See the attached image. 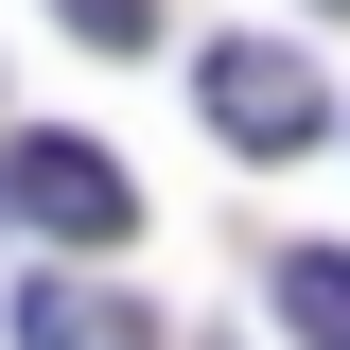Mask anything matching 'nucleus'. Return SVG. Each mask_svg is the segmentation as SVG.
I'll return each instance as SVG.
<instances>
[{
    "label": "nucleus",
    "instance_id": "nucleus-1",
    "mask_svg": "<svg viewBox=\"0 0 350 350\" xmlns=\"http://www.w3.org/2000/svg\"><path fill=\"white\" fill-rule=\"evenodd\" d=\"M0 211H18V228H53V245H123V228H140V175L105 158V140L36 123V140H0Z\"/></svg>",
    "mask_w": 350,
    "mask_h": 350
},
{
    "label": "nucleus",
    "instance_id": "nucleus-2",
    "mask_svg": "<svg viewBox=\"0 0 350 350\" xmlns=\"http://www.w3.org/2000/svg\"><path fill=\"white\" fill-rule=\"evenodd\" d=\"M193 88H211V140H228V158H298V140H333V88H315V53H280V36H228Z\"/></svg>",
    "mask_w": 350,
    "mask_h": 350
},
{
    "label": "nucleus",
    "instance_id": "nucleus-3",
    "mask_svg": "<svg viewBox=\"0 0 350 350\" xmlns=\"http://www.w3.org/2000/svg\"><path fill=\"white\" fill-rule=\"evenodd\" d=\"M18 350H158V315L105 280H18Z\"/></svg>",
    "mask_w": 350,
    "mask_h": 350
},
{
    "label": "nucleus",
    "instance_id": "nucleus-4",
    "mask_svg": "<svg viewBox=\"0 0 350 350\" xmlns=\"http://www.w3.org/2000/svg\"><path fill=\"white\" fill-rule=\"evenodd\" d=\"M280 333H298V350H350V245H280Z\"/></svg>",
    "mask_w": 350,
    "mask_h": 350
},
{
    "label": "nucleus",
    "instance_id": "nucleus-5",
    "mask_svg": "<svg viewBox=\"0 0 350 350\" xmlns=\"http://www.w3.org/2000/svg\"><path fill=\"white\" fill-rule=\"evenodd\" d=\"M70 36H105V53H158V0H53Z\"/></svg>",
    "mask_w": 350,
    "mask_h": 350
},
{
    "label": "nucleus",
    "instance_id": "nucleus-6",
    "mask_svg": "<svg viewBox=\"0 0 350 350\" xmlns=\"http://www.w3.org/2000/svg\"><path fill=\"white\" fill-rule=\"evenodd\" d=\"M333 18H350V0H333Z\"/></svg>",
    "mask_w": 350,
    "mask_h": 350
}]
</instances>
